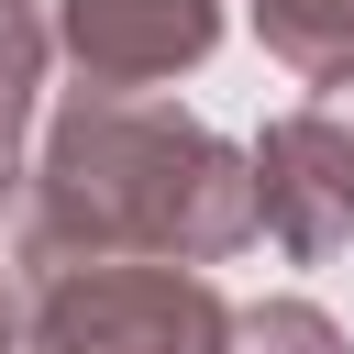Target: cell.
Masks as SVG:
<instances>
[{
	"mask_svg": "<svg viewBox=\"0 0 354 354\" xmlns=\"http://www.w3.org/2000/svg\"><path fill=\"white\" fill-rule=\"evenodd\" d=\"M254 232H266L254 144H221L199 111L144 88H66L22 166L11 266H100V254L221 266Z\"/></svg>",
	"mask_w": 354,
	"mask_h": 354,
	"instance_id": "cell-1",
	"label": "cell"
},
{
	"mask_svg": "<svg viewBox=\"0 0 354 354\" xmlns=\"http://www.w3.org/2000/svg\"><path fill=\"white\" fill-rule=\"evenodd\" d=\"M221 321L232 299L210 288V266H22V354H221Z\"/></svg>",
	"mask_w": 354,
	"mask_h": 354,
	"instance_id": "cell-2",
	"label": "cell"
},
{
	"mask_svg": "<svg viewBox=\"0 0 354 354\" xmlns=\"http://www.w3.org/2000/svg\"><path fill=\"white\" fill-rule=\"evenodd\" d=\"M44 66H55V0H0V199L22 188V133H33Z\"/></svg>",
	"mask_w": 354,
	"mask_h": 354,
	"instance_id": "cell-5",
	"label": "cell"
},
{
	"mask_svg": "<svg viewBox=\"0 0 354 354\" xmlns=\"http://www.w3.org/2000/svg\"><path fill=\"white\" fill-rule=\"evenodd\" d=\"M254 210H266L277 254H299V266L354 243V55L321 66L310 100L254 133Z\"/></svg>",
	"mask_w": 354,
	"mask_h": 354,
	"instance_id": "cell-3",
	"label": "cell"
},
{
	"mask_svg": "<svg viewBox=\"0 0 354 354\" xmlns=\"http://www.w3.org/2000/svg\"><path fill=\"white\" fill-rule=\"evenodd\" d=\"M221 354H354V343H343V321L310 310V299H254V310L221 321Z\"/></svg>",
	"mask_w": 354,
	"mask_h": 354,
	"instance_id": "cell-7",
	"label": "cell"
},
{
	"mask_svg": "<svg viewBox=\"0 0 354 354\" xmlns=\"http://www.w3.org/2000/svg\"><path fill=\"white\" fill-rule=\"evenodd\" d=\"M243 11H254V44L277 66H299V77L354 55V0H243Z\"/></svg>",
	"mask_w": 354,
	"mask_h": 354,
	"instance_id": "cell-6",
	"label": "cell"
},
{
	"mask_svg": "<svg viewBox=\"0 0 354 354\" xmlns=\"http://www.w3.org/2000/svg\"><path fill=\"white\" fill-rule=\"evenodd\" d=\"M221 44V0H55V55L77 88H155Z\"/></svg>",
	"mask_w": 354,
	"mask_h": 354,
	"instance_id": "cell-4",
	"label": "cell"
}]
</instances>
